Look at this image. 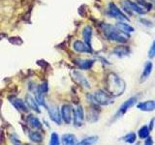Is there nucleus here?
I'll use <instances>...</instances> for the list:
<instances>
[{"mask_svg": "<svg viewBox=\"0 0 155 145\" xmlns=\"http://www.w3.org/2000/svg\"><path fill=\"white\" fill-rule=\"evenodd\" d=\"M154 121H155V119H152L151 121H150V127H149V130H153V125H154Z\"/></svg>", "mask_w": 155, "mask_h": 145, "instance_id": "nucleus-31", "label": "nucleus"}, {"mask_svg": "<svg viewBox=\"0 0 155 145\" xmlns=\"http://www.w3.org/2000/svg\"><path fill=\"white\" fill-rule=\"evenodd\" d=\"M73 119H74V125L77 127H80L82 125L84 119V109H82L81 105H78L75 109H73Z\"/></svg>", "mask_w": 155, "mask_h": 145, "instance_id": "nucleus-8", "label": "nucleus"}, {"mask_svg": "<svg viewBox=\"0 0 155 145\" xmlns=\"http://www.w3.org/2000/svg\"><path fill=\"white\" fill-rule=\"evenodd\" d=\"M149 133H150V130L147 126H143V127L139 130L138 135L140 139H145L149 137Z\"/></svg>", "mask_w": 155, "mask_h": 145, "instance_id": "nucleus-22", "label": "nucleus"}, {"mask_svg": "<svg viewBox=\"0 0 155 145\" xmlns=\"http://www.w3.org/2000/svg\"><path fill=\"white\" fill-rule=\"evenodd\" d=\"M73 76H74V79H76V81L80 85H81L82 87H84V88H89V87H90L88 80H87L86 77L84 76H82L80 72L75 71L74 72H73Z\"/></svg>", "mask_w": 155, "mask_h": 145, "instance_id": "nucleus-14", "label": "nucleus"}, {"mask_svg": "<svg viewBox=\"0 0 155 145\" xmlns=\"http://www.w3.org/2000/svg\"><path fill=\"white\" fill-rule=\"evenodd\" d=\"M121 5H122L123 10L128 14H144L147 12L143 7H142L138 3L131 1V0H123V1L121 2Z\"/></svg>", "mask_w": 155, "mask_h": 145, "instance_id": "nucleus-3", "label": "nucleus"}, {"mask_svg": "<svg viewBox=\"0 0 155 145\" xmlns=\"http://www.w3.org/2000/svg\"><path fill=\"white\" fill-rule=\"evenodd\" d=\"M47 108H48V115H50V118L57 125H60L62 122V117H61V113L59 112V109L57 108V106L51 105L47 106Z\"/></svg>", "mask_w": 155, "mask_h": 145, "instance_id": "nucleus-7", "label": "nucleus"}, {"mask_svg": "<svg viewBox=\"0 0 155 145\" xmlns=\"http://www.w3.org/2000/svg\"><path fill=\"white\" fill-rule=\"evenodd\" d=\"M79 140L73 134H65L62 135V145H79Z\"/></svg>", "mask_w": 155, "mask_h": 145, "instance_id": "nucleus-13", "label": "nucleus"}, {"mask_svg": "<svg viewBox=\"0 0 155 145\" xmlns=\"http://www.w3.org/2000/svg\"><path fill=\"white\" fill-rule=\"evenodd\" d=\"M34 95H35V100L37 102V104L42 105V106H46V108H47L46 103H45V99H44V95L41 94V93H39L37 90H35V93H34Z\"/></svg>", "mask_w": 155, "mask_h": 145, "instance_id": "nucleus-25", "label": "nucleus"}, {"mask_svg": "<svg viewBox=\"0 0 155 145\" xmlns=\"http://www.w3.org/2000/svg\"><path fill=\"white\" fill-rule=\"evenodd\" d=\"M50 145H60V139L56 133H52L51 135Z\"/></svg>", "mask_w": 155, "mask_h": 145, "instance_id": "nucleus-27", "label": "nucleus"}, {"mask_svg": "<svg viewBox=\"0 0 155 145\" xmlns=\"http://www.w3.org/2000/svg\"><path fill=\"white\" fill-rule=\"evenodd\" d=\"M29 138H30L31 141L36 142V143L41 142L42 140H43L42 134L39 132H31L30 134H29Z\"/></svg>", "mask_w": 155, "mask_h": 145, "instance_id": "nucleus-24", "label": "nucleus"}, {"mask_svg": "<svg viewBox=\"0 0 155 145\" xmlns=\"http://www.w3.org/2000/svg\"><path fill=\"white\" fill-rule=\"evenodd\" d=\"M152 69H153L152 62L147 61V63H145L143 71V74H142V76H140V81H144V80H147L148 79V76L152 72Z\"/></svg>", "mask_w": 155, "mask_h": 145, "instance_id": "nucleus-17", "label": "nucleus"}, {"mask_svg": "<svg viewBox=\"0 0 155 145\" xmlns=\"http://www.w3.org/2000/svg\"><path fill=\"white\" fill-rule=\"evenodd\" d=\"M82 37H84V43L86 44V45L90 46L91 37H92V28L89 25H87L84 28V30H82Z\"/></svg>", "mask_w": 155, "mask_h": 145, "instance_id": "nucleus-21", "label": "nucleus"}, {"mask_svg": "<svg viewBox=\"0 0 155 145\" xmlns=\"http://www.w3.org/2000/svg\"><path fill=\"white\" fill-rule=\"evenodd\" d=\"M15 145H27V144H21V142H18V143H15Z\"/></svg>", "mask_w": 155, "mask_h": 145, "instance_id": "nucleus-32", "label": "nucleus"}, {"mask_svg": "<svg viewBox=\"0 0 155 145\" xmlns=\"http://www.w3.org/2000/svg\"><path fill=\"white\" fill-rule=\"evenodd\" d=\"M115 26L117 27L121 32H123L124 34H126V35H128V36L130 33L134 32V28L131 26L129 23L125 22V21H118L115 24Z\"/></svg>", "mask_w": 155, "mask_h": 145, "instance_id": "nucleus-16", "label": "nucleus"}, {"mask_svg": "<svg viewBox=\"0 0 155 145\" xmlns=\"http://www.w3.org/2000/svg\"><path fill=\"white\" fill-rule=\"evenodd\" d=\"M108 13H109V14L111 18L117 19V21H128V19H129V18L126 17V14L122 11H121V10L117 6H116L114 2H110L109 4Z\"/></svg>", "mask_w": 155, "mask_h": 145, "instance_id": "nucleus-5", "label": "nucleus"}, {"mask_svg": "<svg viewBox=\"0 0 155 145\" xmlns=\"http://www.w3.org/2000/svg\"><path fill=\"white\" fill-rule=\"evenodd\" d=\"M148 57L149 58H154L155 57V40L153 41L151 47H150L148 50Z\"/></svg>", "mask_w": 155, "mask_h": 145, "instance_id": "nucleus-29", "label": "nucleus"}, {"mask_svg": "<svg viewBox=\"0 0 155 145\" xmlns=\"http://www.w3.org/2000/svg\"><path fill=\"white\" fill-rule=\"evenodd\" d=\"M73 48L77 51V52H85V53H91L92 50H91V47L86 45L84 42H81L80 40H77L74 42L73 44Z\"/></svg>", "mask_w": 155, "mask_h": 145, "instance_id": "nucleus-10", "label": "nucleus"}, {"mask_svg": "<svg viewBox=\"0 0 155 145\" xmlns=\"http://www.w3.org/2000/svg\"><path fill=\"white\" fill-rule=\"evenodd\" d=\"M26 122L33 129H37V130L42 129V124H41V122L39 121V119L37 117H35V116L29 115L28 117H27V119H26Z\"/></svg>", "mask_w": 155, "mask_h": 145, "instance_id": "nucleus-19", "label": "nucleus"}, {"mask_svg": "<svg viewBox=\"0 0 155 145\" xmlns=\"http://www.w3.org/2000/svg\"><path fill=\"white\" fill-rule=\"evenodd\" d=\"M93 98L95 103L100 105H109L114 103V97L104 90L96 91L93 95Z\"/></svg>", "mask_w": 155, "mask_h": 145, "instance_id": "nucleus-4", "label": "nucleus"}, {"mask_svg": "<svg viewBox=\"0 0 155 145\" xmlns=\"http://www.w3.org/2000/svg\"><path fill=\"white\" fill-rule=\"evenodd\" d=\"M153 1H154V2H155V0H153Z\"/></svg>", "mask_w": 155, "mask_h": 145, "instance_id": "nucleus-33", "label": "nucleus"}, {"mask_svg": "<svg viewBox=\"0 0 155 145\" xmlns=\"http://www.w3.org/2000/svg\"><path fill=\"white\" fill-rule=\"evenodd\" d=\"M25 103L27 104V105L29 106L30 108H32L34 111H36L37 113H40V109H39V105L37 104V102L35 100V98H33V97L28 94L25 98Z\"/></svg>", "mask_w": 155, "mask_h": 145, "instance_id": "nucleus-18", "label": "nucleus"}, {"mask_svg": "<svg viewBox=\"0 0 155 145\" xmlns=\"http://www.w3.org/2000/svg\"><path fill=\"white\" fill-rule=\"evenodd\" d=\"M97 141H98V137H88L84 139H82L79 143V145H94Z\"/></svg>", "mask_w": 155, "mask_h": 145, "instance_id": "nucleus-23", "label": "nucleus"}, {"mask_svg": "<svg viewBox=\"0 0 155 145\" xmlns=\"http://www.w3.org/2000/svg\"><path fill=\"white\" fill-rule=\"evenodd\" d=\"M138 99L136 98V97H131V98H129L127 101H125L124 103L120 105V108H118L117 112L115 113L114 115V120L115 119H118L120 117H122V116L127 112V111L132 108V106L137 103Z\"/></svg>", "mask_w": 155, "mask_h": 145, "instance_id": "nucleus-6", "label": "nucleus"}, {"mask_svg": "<svg viewBox=\"0 0 155 145\" xmlns=\"http://www.w3.org/2000/svg\"><path fill=\"white\" fill-rule=\"evenodd\" d=\"M72 113L73 109L70 105H63L61 108V117L62 120L64 121L66 124H70L72 121Z\"/></svg>", "mask_w": 155, "mask_h": 145, "instance_id": "nucleus-9", "label": "nucleus"}, {"mask_svg": "<svg viewBox=\"0 0 155 145\" xmlns=\"http://www.w3.org/2000/svg\"><path fill=\"white\" fill-rule=\"evenodd\" d=\"M144 145H153V140H152V138L150 137H148L147 138H145Z\"/></svg>", "mask_w": 155, "mask_h": 145, "instance_id": "nucleus-30", "label": "nucleus"}, {"mask_svg": "<svg viewBox=\"0 0 155 145\" xmlns=\"http://www.w3.org/2000/svg\"><path fill=\"white\" fill-rule=\"evenodd\" d=\"M48 86L47 82H44V83L40 84L38 86V89H37V91L39 92V93H41L43 95H45L48 92Z\"/></svg>", "mask_w": 155, "mask_h": 145, "instance_id": "nucleus-28", "label": "nucleus"}, {"mask_svg": "<svg viewBox=\"0 0 155 145\" xmlns=\"http://www.w3.org/2000/svg\"><path fill=\"white\" fill-rule=\"evenodd\" d=\"M137 108H139L142 111H153L155 110V101L154 100H148L145 102H142V103H139L137 105Z\"/></svg>", "mask_w": 155, "mask_h": 145, "instance_id": "nucleus-12", "label": "nucleus"}, {"mask_svg": "<svg viewBox=\"0 0 155 145\" xmlns=\"http://www.w3.org/2000/svg\"><path fill=\"white\" fill-rule=\"evenodd\" d=\"M9 100H10V102H11V104H12L18 110L22 111V112H27V111H28L27 105H25V103H24V102H23L22 100L17 98V97H10Z\"/></svg>", "mask_w": 155, "mask_h": 145, "instance_id": "nucleus-11", "label": "nucleus"}, {"mask_svg": "<svg viewBox=\"0 0 155 145\" xmlns=\"http://www.w3.org/2000/svg\"><path fill=\"white\" fill-rule=\"evenodd\" d=\"M75 63L78 65V67H79L80 69L89 70L92 67V65L94 64V60H91V59H76Z\"/></svg>", "mask_w": 155, "mask_h": 145, "instance_id": "nucleus-15", "label": "nucleus"}, {"mask_svg": "<svg viewBox=\"0 0 155 145\" xmlns=\"http://www.w3.org/2000/svg\"><path fill=\"white\" fill-rule=\"evenodd\" d=\"M136 139H137V135H136L135 133H129L125 135L123 137V140L126 142V143H129V144H132L136 141Z\"/></svg>", "mask_w": 155, "mask_h": 145, "instance_id": "nucleus-26", "label": "nucleus"}, {"mask_svg": "<svg viewBox=\"0 0 155 145\" xmlns=\"http://www.w3.org/2000/svg\"><path fill=\"white\" fill-rule=\"evenodd\" d=\"M101 27L108 40L116 42V43H120V44H124L128 41L129 36L124 34L123 32H121L116 26L110 25V24H108V23H102Z\"/></svg>", "mask_w": 155, "mask_h": 145, "instance_id": "nucleus-2", "label": "nucleus"}, {"mask_svg": "<svg viewBox=\"0 0 155 145\" xmlns=\"http://www.w3.org/2000/svg\"><path fill=\"white\" fill-rule=\"evenodd\" d=\"M126 84L124 80L114 72H110L107 79V92L114 97H118L123 94Z\"/></svg>", "mask_w": 155, "mask_h": 145, "instance_id": "nucleus-1", "label": "nucleus"}, {"mask_svg": "<svg viewBox=\"0 0 155 145\" xmlns=\"http://www.w3.org/2000/svg\"><path fill=\"white\" fill-rule=\"evenodd\" d=\"M129 48L125 46H119V47H116L114 50V53L117 56V57H124V56H127L129 54Z\"/></svg>", "mask_w": 155, "mask_h": 145, "instance_id": "nucleus-20", "label": "nucleus"}]
</instances>
